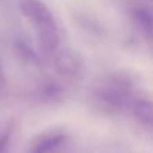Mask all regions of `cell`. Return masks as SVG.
I'll return each instance as SVG.
<instances>
[{
    "label": "cell",
    "instance_id": "cell-1",
    "mask_svg": "<svg viewBox=\"0 0 153 153\" xmlns=\"http://www.w3.org/2000/svg\"><path fill=\"white\" fill-rule=\"evenodd\" d=\"M20 11L34 26L40 50L45 54L53 53L59 43L58 24L51 10L42 0H20Z\"/></svg>",
    "mask_w": 153,
    "mask_h": 153
},
{
    "label": "cell",
    "instance_id": "cell-2",
    "mask_svg": "<svg viewBox=\"0 0 153 153\" xmlns=\"http://www.w3.org/2000/svg\"><path fill=\"white\" fill-rule=\"evenodd\" d=\"M62 134L58 132H48L43 133L39 137H36L32 144L30 145L27 153H50L61 143Z\"/></svg>",
    "mask_w": 153,
    "mask_h": 153
},
{
    "label": "cell",
    "instance_id": "cell-3",
    "mask_svg": "<svg viewBox=\"0 0 153 153\" xmlns=\"http://www.w3.org/2000/svg\"><path fill=\"white\" fill-rule=\"evenodd\" d=\"M13 128H15V125L11 122L10 125H7L0 132V153H5V151H7L8 145L11 143V138H12V134H13Z\"/></svg>",
    "mask_w": 153,
    "mask_h": 153
},
{
    "label": "cell",
    "instance_id": "cell-4",
    "mask_svg": "<svg viewBox=\"0 0 153 153\" xmlns=\"http://www.w3.org/2000/svg\"><path fill=\"white\" fill-rule=\"evenodd\" d=\"M5 86V76H4V73L1 70V66H0V91L4 89Z\"/></svg>",
    "mask_w": 153,
    "mask_h": 153
}]
</instances>
